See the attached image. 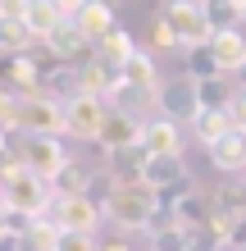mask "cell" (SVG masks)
Listing matches in <instances>:
<instances>
[{"label":"cell","mask_w":246,"mask_h":251,"mask_svg":"<svg viewBox=\"0 0 246 251\" xmlns=\"http://www.w3.org/2000/svg\"><path fill=\"white\" fill-rule=\"evenodd\" d=\"M0 251H19V233H5V238H0Z\"/></svg>","instance_id":"d590c367"},{"label":"cell","mask_w":246,"mask_h":251,"mask_svg":"<svg viewBox=\"0 0 246 251\" xmlns=\"http://www.w3.org/2000/svg\"><path fill=\"white\" fill-rule=\"evenodd\" d=\"M210 165L219 174H246V132L242 128H233L228 137L210 146Z\"/></svg>","instance_id":"e0dca14e"},{"label":"cell","mask_w":246,"mask_h":251,"mask_svg":"<svg viewBox=\"0 0 246 251\" xmlns=\"http://www.w3.org/2000/svg\"><path fill=\"white\" fill-rule=\"evenodd\" d=\"M119 78H123L128 87H137V92H146V96H155V92H160V82H164V78H160V69H155V60H151L146 50H137V55H133V64H128Z\"/></svg>","instance_id":"d6986e66"},{"label":"cell","mask_w":246,"mask_h":251,"mask_svg":"<svg viewBox=\"0 0 246 251\" xmlns=\"http://www.w3.org/2000/svg\"><path fill=\"white\" fill-rule=\"evenodd\" d=\"M114 82H119V73H110L105 64L96 60V55H91L87 64H78V69H73V96H96V100H110Z\"/></svg>","instance_id":"7c38bea8"},{"label":"cell","mask_w":246,"mask_h":251,"mask_svg":"<svg viewBox=\"0 0 246 251\" xmlns=\"http://www.w3.org/2000/svg\"><path fill=\"white\" fill-rule=\"evenodd\" d=\"M210 50H214V69H219V78H237V73H246V32H242V27H237V32H214Z\"/></svg>","instance_id":"8fae6325"},{"label":"cell","mask_w":246,"mask_h":251,"mask_svg":"<svg viewBox=\"0 0 246 251\" xmlns=\"http://www.w3.org/2000/svg\"><path fill=\"white\" fill-rule=\"evenodd\" d=\"M19 100L23 96H14L9 87H0V128L5 132H19Z\"/></svg>","instance_id":"83f0119b"},{"label":"cell","mask_w":246,"mask_h":251,"mask_svg":"<svg viewBox=\"0 0 246 251\" xmlns=\"http://www.w3.org/2000/svg\"><path fill=\"white\" fill-rule=\"evenodd\" d=\"M91 178H96V169H87V165H78V160H68L50 187H55V197H91Z\"/></svg>","instance_id":"ffe728a7"},{"label":"cell","mask_w":246,"mask_h":251,"mask_svg":"<svg viewBox=\"0 0 246 251\" xmlns=\"http://www.w3.org/2000/svg\"><path fill=\"white\" fill-rule=\"evenodd\" d=\"M0 19H9V0H0Z\"/></svg>","instance_id":"8d00e7d4"},{"label":"cell","mask_w":246,"mask_h":251,"mask_svg":"<svg viewBox=\"0 0 246 251\" xmlns=\"http://www.w3.org/2000/svg\"><path fill=\"white\" fill-rule=\"evenodd\" d=\"M205 19H210L214 32H237V27H242V5H237V0H205ZM242 32H246V27H242Z\"/></svg>","instance_id":"d4e9b609"},{"label":"cell","mask_w":246,"mask_h":251,"mask_svg":"<svg viewBox=\"0 0 246 251\" xmlns=\"http://www.w3.org/2000/svg\"><path fill=\"white\" fill-rule=\"evenodd\" d=\"M60 251H100V238L96 233H64Z\"/></svg>","instance_id":"f546056e"},{"label":"cell","mask_w":246,"mask_h":251,"mask_svg":"<svg viewBox=\"0 0 246 251\" xmlns=\"http://www.w3.org/2000/svg\"><path fill=\"white\" fill-rule=\"evenodd\" d=\"M0 197H5L9 215H14V233H19L23 224H32V219H46L50 205H55V187L32 178V174L23 169L19 151H14L9 160H0Z\"/></svg>","instance_id":"6da1fadb"},{"label":"cell","mask_w":246,"mask_h":251,"mask_svg":"<svg viewBox=\"0 0 246 251\" xmlns=\"http://www.w3.org/2000/svg\"><path fill=\"white\" fill-rule=\"evenodd\" d=\"M228 132H233V119H228L224 110H201L196 119H192V137L205 146V151H210L219 137H228Z\"/></svg>","instance_id":"44dd1931"},{"label":"cell","mask_w":246,"mask_h":251,"mask_svg":"<svg viewBox=\"0 0 246 251\" xmlns=\"http://www.w3.org/2000/svg\"><path fill=\"white\" fill-rule=\"evenodd\" d=\"M228 119H233V128H242V132H246V87H237L233 105H228Z\"/></svg>","instance_id":"1f68e13d"},{"label":"cell","mask_w":246,"mask_h":251,"mask_svg":"<svg viewBox=\"0 0 246 251\" xmlns=\"http://www.w3.org/2000/svg\"><path fill=\"white\" fill-rule=\"evenodd\" d=\"M105 119H110V100H96V96H68L64 100V137L100 142Z\"/></svg>","instance_id":"5b68a950"},{"label":"cell","mask_w":246,"mask_h":251,"mask_svg":"<svg viewBox=\"0 0 246 251\" xmlns=\"http://www.w3.org/2000/svg\"><path fill=\"white\" fill-rule=\"evenodd\" d=\"M73 27H78L87 41H91V46H100V41H105L119 23H114V9L105 5V0H82V9H78Z\"/></svg>","instance_id":"4fadbf2b"},{"label":"cell","mask_w":246,"mask_h":251,"mask_svg":"<svg viewBox=\"0 0 246 251\" xmlns=\"http://www.w3.org/2000/svg\"><path fill=\"white\" fill-rule=\"evenodd\" d=\"M9 155H14V146H9V132L0 128V160H9Z\"/></svg>","instance_id":"e575fe53"},{"label":"cell","mask_w":246,"mask_h":251,"mask_svg":"<svg viewBox=\"0 0 246 251\" xmlns=\"http://www.w3.org/2000/svg\"><path fill=\"white\" fill-rule=\"evenodd\" d=\"M5 233H14V215H9L5 197H0V238H5Z\"/></svg>","instance_id":"d6a6232c"},{"label":"cell","mask_w":246,"mask_h":251,"mask_svg":"<svg viewBox=\"0 0 246 251\" xmlns=\"http://www.w3.org/2000/svg\"><path fill=\"white\" fill-rule=\"evenodd\" d=\"M155 210H160V197L146 192L141 183H114V192L100 201V215L119 228H146Z\"/></svg>","instance_id":"7a4b0ae2"},{"label":"cell","mask_w":246,"mask_h":251,"mask_svg":"<svg viewBox=\"0 0 246 251\" xmlns=\"http://www.w3.org/2000/svg\"><path fill=\"white\" fill-rule=\"evenodd\" d=\"M141 128H146V119H133V114H123V110H110L105 132H100V146H105V151H128V146H141Z\"/></svg>","instance_id":"5bb4252c"},{"label":"cell","mask_w":246,"mask_h":251,"mask_svg":"<svg viewBox=\"0 0 246 251\" xmlns=\"http://www.w3.org/2000/svg\"><path fill=\"white\" fill-rule=\"evenodd\" d=\"M0 87H9L14 96H37L41 92V64L32 60V50L27 55H9L5 69H0Z\"/></svg>","instance_id":"30bf717a"},{"label":"cell","mask_w":246,"mask_h":251,"mask_svg":"<svg viewBox=\"0 0 246 251\" xmlns=\"http://www.w3.org/2000/svg\"><path fill=\"white\" fill-rule=\"evenodd\" d=\"M237 5H242V27H246V0H237Z\"/></svg>","instance_id":"74e56055"},{"label":"cell","mask_w":246,"mask_h":251,"mask_svg":"<svg viewBox=\"0 0 246 251\" xmlns=\"http://www.w3.org/2000/svg\"><path fill=\"white\" fill-rule=\"evenodd\" d=\"M9 9L23 19V27L32 32L41 46L64 27V9H60V0H9Z\"/></svg>","instance_id":"9c48e42d"},{"label":"cell","mask_w":246,"mask_h":251,"mask_svg":"<svg viewBox=\"0 0 246 251\" xmlns=\"http://www.w3.org/2000/svg\"><path fill=\"white\" fill-rule=\"evenodd\" d=\"M19 160H23V169L32 174V178H41V183H55V178H60V169L68 165L64 137H23V146H19Z\"/></svg>","instance_id":"52a82bcc"},{"label":"cell","mask_w":246,"mask_h":251,"mask_svg":"<svg viewBox=\"0 0 246 251\" xmlns=\"http://www.w3.org/2000/svg\"><path fill=\"white\" fill-rule=\"evenodd\" d=\"M196 96H201V110H224L228 114L237 87H233V78H205V82H196Z\"/></svg>","instance_id":"cb8c5ba5"},{"label":"cell","mask_w":246,"mask_h":251,"mask_svg":"<svg viewBox=\"0 0 246 251\" xmlns=\"http://www.w3.org/2000/svg\"><path fill=\"white\" fill-rule=\"evenodd\" d=\"M32 41L37 37L23 27V19L14 9H9V19H0V55H5V60H9V55H27V50H32Z\"/></svg>","instance_id":"7402d4cb"},{"label":"cell","mask_w":246,"mask_h":251,"mask_svg":"<svg viewBox=\"0 0 246 251\" xmlns=\"http://www.w3.org/2000/svg\"><path fill=\"white\" fill-rule=\"evenodd\" d=\"M60 238L64 233L55 228V219H32V224L19 228V251H60Z\"/></svg>","instance_id":"ac0fdd59"},{"label":"cell","mask_w":246,"mask_h":251,"mask_svg":"<svg viewBox=\"0 0 246 251\" xmlns=\"http://www.w3.org/2000/svg\"><path fill=\"white\" fill-rule=\"evenodd\" d=\"M133 55H137V37L128 32V27H114V32L96 46V60L105 64L110 73H123L128 64H133Z\"/></svg>","instance_id":"2e32d148"},{"label":"cell","mask_w":246,"mask_h":251,"mask_svg":"<svg viewBox=\"0 0 246 251\" xmlns=\"http://www.w3.org/2000/svg\"><path fill=\"white\" fill-rule=\"evenodd\" d=\"M214 215H224L228 224H242L246 219V183H224L214 192Z\"/></svg>","instance_id":"603a6c76"},{"label":"cell","mask_w":246,"mask_h":251,"mask_svg":"<svg viewBox=\"0 0 246 251\" xmlns=\"http://www.w3.org/2000/svg\"><path fill=\"white\" fill-rule=\"evenodd\" d=\"M100 251H133V242H123V238H110V242H100Z\"/></svg>","instance_id":"836d02e7"},{"label":"cell","mask_w":246,"mask_h":251,"mask_svg":"<svg viewBox=\"0 0 246 251\" xmlns=\"http://www.w3.org/2000/svg\"><path fill=\"white\" fill-rule=\"evenodd\" d=\"M155 110H160V119H169V124H192L196 114H201L196 78H187V73H178V78H164L160 92H155Z\"/></svg>","instance_id":"8992f818"},{"label":"cell","mask_w":246,"mask_h":251,"mask_svg":"<svg viewBox=\"0 0 246 251\" xmlns=\"http://www.w3.org/2000/svg\"><path fill=\"white\" fill-rule=\"evenodd\" d=\"M50 219H55L60 233H96L105 215H100V205L91 197H55Z\"/></svg>","instance_id":"ba28073f"},{"label":"cell","mask_w":246,"mask_h":251,"mask_svg":"<svg viewBox=\"0 0 246 251\" xmlns=\"http://www.w3.org/2000/svg\"><path fill=\"white\" fill-rule=\"evenodd\" d=\"M141 151L146 155H182V132L178 124H169V119H146V128H141Z\"/></svg>","instance_id":"9a60e30c"},{"label":"cell","mask_w":246,"mask_h":251,"mask_svg":"<svg viewBox=\"0 0 246 251\" xmlns=\"http://www.w3.org/2000/svg\"><path fill=\"white\" fill-rule=\"evenodd\" d=\"M151 46H155V50H178V46H182V41H178V32H173V27L160 19V14L151 19Z\"/></svg>","instance_id":"f1b7e54d"},{"label":"cell","mask_w":246,"mask_h":251,"mask_svg":"<svg viewBox=\"0 0 246 251\" xmlns=\"http://www.w3.org/2000/svg\"><path fill=\"white\" fill-rule=\"evenodd\" d=\"M19 132L23 137H64V100L46 92L19 100Z\"/></svg>","instance_id":"277c9868"},{"label":"cell","mask_w":246,"mask_h":251,"mask_svg":"<svg viewBox=\"0 0 246 251\" xmlns=\"http://www.w3.org/2000/svg\"><path fill=\"white\" fill-rule=\"evenodd\" d=\"M187 78H196V82H205V78H219V69H214V50H210V46H196V50H187Z\"/></svg>","instance_id":"4316f807"},{"label":"cell","mask_w":246,"mask_h":251,"mask_svg":"<svg viewBox=\"0 0 246 251\" xmlns=\"http://www.w3.org/2000/svg\"><path fill=\"white\" fill-rule=\"evenodd\" d=\"M160 19L178 32L182 50H196V46H210V41H214V27H210L201 0H169V5L160 9Z\"/></svg>","instance_id":"3957f363"},{"label":"cell","mask_w":246,"mask_h":251,"mask_svg":"<svg viewBox=\"0 0 246 251\" xmlns=\"http://www.w3.org/2000/svg\"><path fill=\"white\" fill-rule=\"evenodd\" d=\"M146 105H155V96L137 92V87H128L123 78L114 82V92H110V110H123V114H133V119H141V110H146Z\"/></svg>","instance_id":"484cf974"},{"label":"cell","mask_w":246,"mask_h":251,"mask_svg":"<svg viewBox=\"0 0 246 251\" xmlns=\"http://www.w3.org/2000/svg\"><path fill=\"white\" fill-rule=\"evenodd\" d=\"M155 242V251H187V233L182 228H164L160 238H151Z\"/></svg>","instance_id":"4dcf8cb0"}]
</instances>
